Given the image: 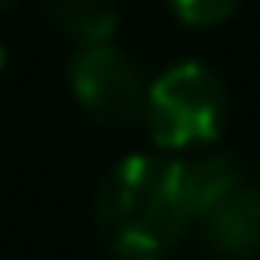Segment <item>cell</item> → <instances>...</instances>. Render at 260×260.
I'll return each mask as SVG.
<instances>
[{"label": "cell", "instance_id": "2", "mask_svg": "<svg viewBox=\"0 0 260 260\" xmlns=\"http://www.w3.org/2000/svg\"><path fill=\"white\" fill-rule=\"evenodd\" d=\"M142 118L158 146L191 150L219 138L228 122V89L207 65L179 61L150 81Z\"/></svg>", "mask_w": 260, "mask_h": 260}, {"label": "cell", "instance_id": "9", "mask_svg": "<svg viewBox=\"0 0 260 260\" xmlns=\"http://www.w3.org/2000/svg\"><path fill=\"white\" fill-rule=\"evenodd\" d=\"M0 4H8V0H0Z\"/></svg>", "mask_w": 260, "mask_h": 260}, {"label": "cell", "instance_id": "4", "mask_svg": "<svg viewBox=\"0 0 260 260\" xmlns=\"http://www.w3.org/2000/svg\"><path fill=\"white\" fill-rule=\"evenodd\" d=\"M199 223L215 252L236 260H260V187L256 183L248 179L236 183Z\"/></svg>", "mask_w": 260, "mask_h": 260}, {"label": "cell", "instance_id": "3", "mask_svg": "<svg viewBox=\"0 0 260 260\" xmlns=\"http://www.w3.org/2000/svg\"><path fill=\"white\" fill-rule=\"evenodd\" d=\"M69 85L77 102L102 122H130L146 110L150 81L114 45H89L69 57Z\"/></svg>", "mask_w": 260, "mask_h": 260}, {"label": "cell", "instance_id": "6", "mask_svg": "<svg viewBox=\"0 0 260 260\" xmlns=\"http://www.w3.org/2000/svg\"><path fill=\"white\" fill-rule=\"evenodd\" d=\"M45 16L77 49L110 45V37L118 32V8H114V0H45Z\"/></svg>", "mask_w": 260, "mask_h": 260}, {"label": "cell", "instance_id": "1", "mask_svg": "<svg viewBox=\"0 0 260 260\" xmlns=\"http://www.w3.org/2000/svg\"><path fill=\"white\" fill-rule=\"evenodd\" d=\"M98 223L122 260H162L195 223L183 191L179 167L162 154L122 158L98 191Z\"/></svg>", "mask_w": 260, "mask_h": 260}, {"label": "cell", "instance_id": "7", "mask_svg": "<svg viewBox=\"0 0 260 260\" xmlns=\"http://www.w3.org/2000/svg\"><path fill=\"white\" fill-rule=\"evenodd\" d=\"M244 0H171L175 16L183 24H195V28H211L219 20H228Z\"/></svg>", "mask_w": 260, "mask_h": 260}, {"label": "cell", "instance_id": "8", "mask_svg": "<svg viewBox=\"0 0 260 260\" xmlns=\"http://www.w3.org/2000/svg\"><path fill=\"white\" fill-rule=\"evenodd\" d=\"M0 65H4V41H0Z\"/></svg>", "mask_w": 260, "mask_h": 260}, {"label": "cell", "instance_id": "5", "mask_svg": "<svg viewBox=\"0 0 260 260\" xmlns=\"http://www.w3.org/2000/svg\"><path fill=\"white\" fill-rule=\"evenodd\" d=\"M179 167V191L191 207L195 219H203L236 183H244V171L228 154H195V158H175Z\"/></svg>", "mask_w": 260, "mask_h": 260}]
</instances>
